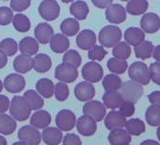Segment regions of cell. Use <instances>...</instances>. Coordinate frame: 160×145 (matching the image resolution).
<instances>
[{"instance_id": "obj_40", "label": "cell", "mask_w": 160, "mask_h": 145, "mask_svg": "<svg viewBox=\"0 0 160 145\" xmlns=\"http://www.w3.org/2000/svg\"><path fill=\"white\" fill-rule=\"evenodd\" d=\"M112 54L114 58L121 59H127L131 55V47L126 42H119L116 45L113 46Z\"/></svg>"}, {"instance_id": "obj_43", "label": "cell", "mask_w": 160, "mask_h": 145, "mask_svg": "<svg viewBox=\"0 0 160 145\" xmlns=\"http://www.w3.org/2000/svg\"><path fill=\"white\" fill-rule=\"evenodd\" d=\"M54 93H55V97L58 101L63 102V101L67 100V98L70 95V90H69L68 85L65 82L59 81L58 83H57L55 85Z\"/></svg>"}, {"instance_id": "obj_6", "label": "cell", "mask_w": 160, "mask_h": 145, "mask_svg": "<svg viewBox=\"0 0 160 145\" xmlns=\"http://www.w3.org/2000/svg\"><path fill=\"white\" fill-rule=\"evenodd\" d=\"M38 12L42 19L50 22L59 16L60 7L56 0H43L38 8Z\"/></svg>"}, {"instance_id": "obj_19", "label": "cell", "mask_w": 160, "mask_h": 145, "mask_svg": "<svg viewBox=\"0 0 160 145\" xmlns=\"http://www.w3.org/2000/svg\"><path fill=\"white\" fill-rule=\"evenodd\" d=\"M105 117H106V119H105V125H106L107 129H108V130H112V129H115V128L124 127V125H125L126 118L124 116H122L120 111L112 109Z\"/></svg>"}, {"instance_id": "obj_44", "label": "cell", "mask_w": 160, "mask_h": 145, "mask_svg": "<svg viewBox=\"0 0 160 145\" xmlns=\"http://www.w3.org/2000/svg\"><path fill=\"white\" fill-rule=\"evenodd\" d=\"M108 55V52L102 45H96L94 44L92 48L89 49L88 57L91 60L94 61H101L105 58V57Z\"/></svg>"}, {"instance_id": "obj_50", "label": "cell", "mask_w": 160, "mask_h": 145, "mask_svg": "<svg viewBox=\"0 0 160 145\" xmlns=\"http://www.w3.org/2000/svg\"><path fill=\"white\" fill-rule=\"evenodd\" d=\"M11 102L6 95H0V113H5L10 108Z\"/></svg>"}, {"instance_id": "obj_4", "label": "cell", "mask_w": 160, "mask_h": 145, "mask_svg": "<svg viewBox=\"0 0 160 145\" xmlns=\"http://www.w3.org/2000/svg\"><path fill=\"white\" fill-rule=\"evenodd\" d=\"M128 75L132 80L139 83L142 86L148 85L151 81L150 69L144 62L141 61H136L130 65Z\"/></svg>"}, {"instance_id": "obj_24", "label": "cell", "mask_w": 160, "mask_h": 145, "mask_svg": "<svg viewBox=\"0 0 160 145\" xmlns=\"http://www.w3.org/2000/svg\"><path fill=\"white\" fill-rule=\"evenodd\" d=\"M13 68L19 74H27L33 68V58L25 54L19 55L13 61Z\"/></svg>"}, {"instance_id": "obj_26", "label": "cell", "mask_w": 160, "mask_h": 145, "mask_svg": "<svg viewBox=\"0 0 160 145\" xmlns=\"http://www.w3.org/2000/svg\"><path fill=\"white\" fill-rule=\"evenodd\" d=\"M123 98L118 91H109L106 92L103 95V104L107 108L116 109L119 108L122 104Z\"/></svg>"}, {"instance_id": "obj_18", "label": "cell", "mask_w": 160, "mask_h": 145, "mask_svg": "<svg viewBox=\"0 0 160 145\" xmlns=\"http://www.w3.org/2000/svg\"><path fill=\"white\" fill-rule=\"evenodd\" d=\"M50 48L53 52L57 54H61L66 52L70 46V41L66 35L62 33L53 34L50 41Z\"/></svg>"}, {"instance_id": "obj_52", "label": "cell", "mask_w": 160, "mask_h": 145, "mask_svg": "<svg viewBox=\"0 0 160 145\" xmlns=\"http://www.w3.org/2000/svg\"><path fill=\"white\" fill-rule=\"evenodd\" d=\"M92 4L99 9H106L108 6L112 4L113 0H92Z\"/></svg>"}, {"instance_id": "obj_41", "label": "cell", "mask_w": 160, "mask_h": 145, "mask_svg": "<svg viewBox=\"0 0 160 145\" xmlns=\"http://www.w3.org/2000/svg\"><path fill=\"white\" fill-rule=\"evenodd\" d=\"M0 49H1L8 57L14 56L18 51V44L12 38H6L0 42Z\"/></svg>"}, {"instance_id": "obj_34", "label": "cell", "mask_w": 160, "mask_h": 145, "mask_svg": "<svg viewBox=\"0 0 160 145\" xmlns=\"http://www.w3.org/2000/svg\"><path fill=\"white\" fill-rule=\"evenodd\" d=\"M153 44L152 42L149 41H143L137 46H135V54L138 58L140 59H147L150 58L152 55L153 51Z\"/></svg>"}, {"instance_id": "obj_45", "label": "cell", "mask_w": 160, "mask_h": 145, "mask_svg": "<svg viewBox=\"0 0 160 145\" xmlns=\"http://www.w3.org/2000/svg\"><path fill=\"white\" fill-rule=\"evenodd\" d=\"M13 18V12L8 7H0V25L8 26Z\"/></svg>"}, {"instance_id": "obj_60", "label": "cell", "mask_w": 160, "mask_h": 145, "mask_svg": "<svg viewBox=\"0 0 160 145\" xmlns=\"http://www.w3.org/2000/svg\"><path fill=\"white\" fill-rule=\"evenodd\" d=\"M120 1H128V0H120Z\"/></svg>"}, {"instance_id": "obj_47", "label": "cell", "mask_w": 160, "mask_h": 145, "mask_svg": "<svg viewBox=\"0 0 160 145\" xmlns=\"http://www.w3.org/2000/svg\"><path fill=\"white\" fill-rule=\"evenodd\" d=\"M150 76L152 82L160 86V62H153L150 65Z\"/></svg>"}, {"instance_id": "obj_2", "label": "cell", "mask_w": 160, "mask_h": 145, "mask_svg": "<svg viewBox=\"0 0 160 145\" xmlns=\"http://www.w3.org/2000/svg\"><path fill=\"white\" fill-rule=\"evenodd\" d=\"M122 36V30L120 28L116 26H106L100 30L98 40L102 46L111 48L121 42Z\"/></svg>"}, {"instance_id": "obj_53", "label": "cell", "mask_w": 160, "mask_h": 145, "mask_svg": "<svg viewBox=\"0 0 160 145\" xmlns=\"http://www.w3.org/2000/svg\"><path fill=\"white\" fill-rule=\"evenodd\" d=\"M8 63V56L0 49V69L4 68Z\"/></svg>"}, {"instance_id": "obj_27", "label": "cell", "mask_w": 160, "mask_h": 145, "mask_svg": "<svg viewBox=\"0 0 160 145\" xmlns=\"http://www.w3.org/2000/svg\"><path fill=\"white\" fill-rule=\"evenodd\" d=\"M125 42L133 46H137L145 40V33L142 29L138 28H129L124 32Z\"/></svg>"}, {"instance_id": "obj_38", "label": "cell", "mask_w": 160, "mask_h": 145, "mask_svg": "<svg viewBox=\"0 0 160 145\" xmlns=\"http://www.w3.org/2000/svg\"><path fill=\"white\" fill-rule=\"evenodd\" d=\"M145 119L151 126L160 125V106L151 105L148 107L145 112Z\"/></svg>"}, {"instance_id": "obj_49", "label": "cell", "mask_w": 160, "mask_h": 145, "mask_svg": "<svg viewBox=\"0 0 160 145\" xmlns=\"http://www.w3.org/2000/svg\"><path fill=\"white\" fill-rule=\"evenodd\" d=\"M62 144L63 145H81L82 141L80 138L75 134H67L62 138Z\"/></svg>"}, {"instance_id": "obj_10", "label": "cell", "mask_w": 160, "mask_h": 145, "mask_svg": "<svg viewBox=\"0 0 160 145\" xmlns=\"http://www.w3.org/2000/svg\"><path fill=\"white\" fill-rule=\"evenodd\" d=\"M83 114L92 117L96 122H101L107 115V108L99 101L90 100L83 107Z\"/></svg>"}, {"instance_id": "obj_3", "label": "cell", "mask_w": 160, "mask_h": 145, "mask_svg": "<svg viewBox=\"0 0 160 145\" xmlns=\"http://www.w3.org/2000/svg\"><path fill=\"white\" fill-rule=\"evenodd\" d=\"M120 90V93L122 96L123 101L130 102L133 104H136L140 99L144 92L142 85L132 79L122 83Z\"/></svg>"}, {"instance_id": "obj_57", "label": "cell", "mask_w": 160, "mask_h": 145, "mask_svg": "<svg viewBox=\"0 0 160 145\" xmlns=\"http://www.w3.org/2000/svg\"><path fill=\"white\" fill-rule=\"evenodd\" d=\"M156 136H157V138L160 142V125H158V128L156 130Z\"/></svg>"}, {"instance_id": "obj_32", "label": "cell", "mask_w": 160, "mask_h": 145, "mask_svg": "<svg viewBox=\"0 0 160 145\" xmlns=\"http://www.w3.org/2000/svg\"><path fill=\"white\" fill-rule=\"evenodd\" d=\"M24 98L28 103L31 110H38L41 109L43 105L44 101L42 98L41 94L38 93V92H35L33 90H28L24 93Z\"/></svg>"}, {"instance_id": "obj_51", "label": "cell", "mask_w": 160, "mask_h": 145, "mask_svg": "<svg viewBox=\"0 0 160 145\" xmlns=\"http://www.w3.org/2000/svg\"><path fill=\"white\" fill-rule=\"evenodd\" d=\"M148 100L152 105L160 106V91L152 92L148 95Z\"/></svg>"}, {"instance_id": "obj_61", "label": "cell", "mask_w": 160, "mask_h": 145, "mask_svg": "<svg viewBox=\"0 0 160 145\" xmlns=\"http://www.w3.org/2000/svg\"><path fill=\"white\" fill-rule=\"evenodd\" d=\"M3 1H8V0H3Z\"/></svg>"}, {"instance_id": "obj_48", "label": "cell", "mask_w": 160, "mask_h": 145, "mask_svg": "<svg viewBox=\"0 0 160 145\" xmlns=\"http://www.w3.org/2000/svg\"><path fill=\"white\" fill-rule=\"evenodd\" d=\"M134 105L135 104H133V103L123 101L122 104L119 108L122 115L124 116L125 118H128V117H131L132 115H134V113H135V106Z\"/></svg>"}, {"instance_id": "obj_9", "label": "cell", "mask_w": 160, "mask_h": 145, "mask_svg": "<svg viewBox=\"0 0 160 145\" xmlns=\"http://www.w3.org/2000/svg\"><path fill=\"white\" fill-rule=\"evenodd\" d=\"M76 123V117L70 109H61L56 116V124L61 131L72 130Z\"/></svg>"}, {"instance_id": "obj_25", "label": "cell", "mask_w": 160, "mask_h": 145, "mask_svg": "<svg viewBox=\"0 0 160 145\" xmlns=\"http://www.w3.org/2000/svg\"><path fill=\"white\" fill-rule=\"evenodd\" d=\"M52 67V60L51 58L43 53L36 54L33 58V68L36 72L40 74L47 72Z\"/></svg>"}, {"instance_id": "obj_23", "label": "cell", "mask_w": 160, "mask_h": 145, "mask_svg": "<svg viewBox=\"0 0 160 145\" xmlns=\"http://www.w3.org/2000/svg\"><path fill=\"white\" fill-rule=\"evenodd\" d=\"M19 50L22 54L28 55V56H34L39 51V42L32 38V37H25L22 39L19 42Z\"/></svg>"}, {"instance_id": "obj_28", "label": "cell", "mask_w": 160, "mask_h": 145, "mask_svg": "<svg viewBox=\"0 0 160 145\" xmlns=\"http://www.w3.org/2000/svg\"><path fill=\"white\" fill-rule=\"evenodd\" d=\"M89 6L86 2L82 0H77L75 2H72L70 7V13L76 19V20H85L89 14Z\"/></svg>"}, {"instance_id": "obj_12", "label": "cell", "mask_w": 160, "mask_h": 145, "mask_svg": "<svg viewBox=\"0 0 160 145\" xmlns=\"http://www.w3.org/2000/svg\"><path fill=\"white\" fill-rule=\"evenodd\" d=\"M74 96L80 102H88L95 96V89L91 82H79L74 87Z\"/></svg>"}, {"instance_id": "obj_5", "label": "cell", "mask_w": 160, "mask_h": 145, "mask_svg": "<svg viewBox=\"0 0 160 145\" xmlns=\"http://www.w3.org/2000/svg\"><path fill=\"white\" fill-rule=\"evenodd\" d=\"M55 78L61 82L72 83L78 78L77 68L69 64V63H60L56 67L55 70Z\"/></svg>"}, {"instance_id": "obj_42", "label": "cell", "mask_w": 160, "mask_h": 145, "mask_svg": "<svg viewBox=\"0 0 160 145\" xmlns=\"http://www.w3.org/2000/svg\"><path fill=\"white\" fill-rule=\"evenodd\" d=\"M62 61L65 63H69V64L74 66L75 68H78L82 62V58L77 51L72 49V50L67 51L64 54V56L62 58Z\"/></svg>"}, {"instance_id": "obj_56", "label": "cell", "mask_w": 160, "mask_h": 145, "mask_svg": "<svg viewBox=\"0 0 160 145\" xmlns=\"http://www.w3.org/2000/svg\"><path fill=\"white\" fill-rule=\"evenodd\" d=\"M0 145H7L6 138L3 136H1V135H0Z\"/></svg>"}, {"instance_id": "obj_8", "label": "cell", "mask_w": 160, "mask_h": 145, "mask_svg": "<svg viewBox=\"0 0 160 145\" xmlns=\"http://www.w3.org/2000/svg\"><path fill=\"white\" fill-rule=\"evenodd\" d=\"M18 138L27 145H38L42 141V134L38 128L30 125H24L18 131Z\"/></svg>"}, {"instance_id": "obj_55", "label": "cell", "mask_w": 160, "mask_h": 145, "mask_svg": "<svg viewBox=\"0 0 160 145\" xmlns=\"http://www.w3.org/2000/svg\"><path fill=\"white\" fill-rule=\"evenodd\" d=\"M141 144H153V145H158L159 142L156 140H152V139H148V140H144L143 142H141Z\"/></svg>"}, {"instance_id": "obj_46", "label": "cell", "mask_w": 160, "mask_h": 145, "mask_svg": "<svg viewBox=\"0 0 160 145\" xmlns=\"http://www.w3.org/2000/svg\"><path fill=\"white\" fill-rule=\"evenodd\" d=\"M31 0H12L11 8L14 12H24L30 7Z\"/></svg>"}, {"instance_id": "obj_30", "label": "cell", "mask_w": 160, "mask_h": 145, "mask_svg": "<svg viewBox=\"0 0 160 145\" xmlns=\"http://www.w3.org/2000/svg\"><path fill=\"white\" fill-rule=\"evenodd\" d=\"M148 7L147 0H129L125 10L131 15H140L146 12Z\"/></svg>"}, {"instance_id": "obj_16", "label": "cell", "mask_w": 160, "mask_h": 145, "mask_svg": "<svg viewBox=\"0 0 160 145\" xmlns=\"http://www.w3.org/2000/svg\"><path fill=\"white\" fill-rule=\"evenodd\" d=\"M96 35L91 29H84L76 37V45L82 50H89L96 43Z\"/></svg>"}, {"instance_id": "obj_37", "label": "cell", "mask_w": 160, "mask_h": 145, "mask_svg": "<svg viewBox=\"0 0 160 145\" xmlns=\"http://www.w3.org/2000/svg\"><path fill=\"white\" fill-rule=\"evenodd\" d=\"M12 22L13 28L16 29V31L21 32V33H25V32L29 31V29L31 28L29 18L28 16L22 14V13H18L16 15H13Z\"/></svg>"}, {"instance_id": "obj_31", "label": "cell", "mask_w": 160, "mask_h": 145, "mask_svg": "<svg viewBox=\"0 0 160 145\" xmlns=\"http://www.w3.org/2000/svg\"><path fill=\"white\" fill-rule=\"evenodd\" d=\"M36 90L39 94L44 98H51L54 95L55 85L48 78H41L36 84Z\"/></svg>"}, {"instance_id": "obj_21", "label": "cell", "mask_w": 160, "mask_h": 145, "mask_svg": "<svg viewBox=\"0 0 160 145\" xmlns=\"http://www.w3.org/2000/svg\"><path fill=\"white\" fill-rule=\"evenodd\" d=\"M54 34L53 28L47 23H40L34 29V35L39 43L46 44Z\"/></svg>"}, {"instance_id": "obj_1", "label": "cell", "mask_w": 160, "mask_h": 145, "mask_svg": "<svg viewBox=\"0 0 160 145\" xmlns=\"http://www.w3.org/2000/svg\"><path fill=\"white\" fill-rule=\"evenodd\" d=\"M10 112L14 120L24 122L29 118L31 108L24 96L16 95L12 99L10 105Z\"/></svg>"}, {"instance_id": "obj_29", "label": "cell", "mask_w": 160, "mask_h": 145, "mask_svg": "<svg viewBox=\"0 0 160 145\" xmlns=\"http://www.w3.org/2000/svg\"><path fill=\"white\" fill-rule=\"evenodd\" d=\"M16 121L12 117L0 113V133L2 135H12L16 130Z\"/></svg>"}, {"instance_id": "obj_11", "label": "cell", "mask_w": 160, "mask_h": 145, "mask_svg": "<svg viewBox=\"0 0 160 145\" xmlns=\"http://www.w3.org/2000/svg\"><path fill=\"white\" fill-rule=\"evenodd\" d=\"M75 124L77 132L84 137H91L94 135L97 130L96 121L89 115L84 114L83 116L79 117Z\"/></svg>"}, {"instance_id": "obj_59", "label": "cell", "mask_w": 160, "mask_h": 145, "mask_svg": "<svg viewBox=\"0 0 160 145\" xmlns=\"http://www.w3.org/2000/svg\"><path fill=\"white\" fill-rule=\"evenodd\" d=\"M73 0H61V2L63 3H70V2H72Z\"/></svg>"}, {"instance_id": "obj_33", "label": "cell", "mask_w": 160, "mask_h": 145, "mask_svg": "<svg viewBox=\"0 0 160 145\" xmlns=\"http://www.w3.org/2000/svg\"><path fill=\"white\" fill-rule=\"evenodd\" d=\"M79 28H80L79 23L77 22L76 19L73 18H67L63 20L60 24L61 33L69 37H72L76 35L79 32Z\"/></svg>"}, {"instance_id": "obj_54", "label": "cell", "mask_w": 160, "mask_h": 145, "mask_svg": "<svg viewBox=\"0 0 160 145\" xmlns=\"http://www.w3.org/2000/svg\"><path fill=\"white\" fill-rule=\"evenodd\" d=\"M152 56L153 57V58L156 61L160 62V44H158L155 47H153V51H152Z\"/></svg>"}, {"instance_id": "obj_15", "label": "cell", "mask_w": 160, "mask_h": 145, "mask_svg": "<svg viewBox=\"0 0 160 145\" xmlns=\"http://www.w3.org/2000/svg\"><path fill=\"white\" fill-rule=\"evenodd\" d=\"M140 27L141 29L146 33H155L160 28V17L153 12L146 13L141 17Z\"/></svg>"}, {"instance_id": "obj_20", "label": "cell", "mask_w": 160, "mask_h": 145, "mask_svg": "<svg viewBox=\"0 0 160 145\" xmlns=\"http://www.w3.org/2000/svg\"><path fill=\"white\" fill-rule=\"evenodd\" d=\"M52 118L48 111L38 109L31 115L30 124L38 129H44L51 123Z\"/></svg>"}, {"instance_id": "obj_58", "label": "cell", "mask_w": 160, "mask_h": 145, "mask_svg": "<svg viewBox=\"0 0 160 145\" xmlns=\"http://www.w3.org/2000/svg\"><path fill=\"white\" fill-rule=\"evenodd\" d=\"M2 90H3V83H2L1 79H0V92H2Z\"/></svg>"}, {"instance_id": "obj_13", "label": "cell", "mask_w": 160, "mask_h": 145, "mask_svg": "<svg viewBox=\"0 0 160 145\" xmlns=\"http://www.w3.org/2000/svg\"><path fill=\"white\" fill-rule=\"evenodd\" d=\"M106 18L110 24H121L126 20V10L120 4H110L106 8Z\"/></svg>"}, {"instance_id": "obj_36", "label": "cell", "mask_w": 160, "mask_h": 145, "mask_svg": "<svg viewBox=\"0 0 160 145\" xmlns=\"http://www.w3.org/2000/svg\"><path fill=\"white\" fill-rule=\"evenodd\" d=\"M107 66L108 70L116 75H122L128 68V63L125 59H121L117 58H111L108 59Z\"/></svg>"}, {"instance_id": "obj_7", "label": "cell", "mask_w": 160, "mask_h": 145, "mask_svg": "<svg viewBox=\"0 0 160 145\" xmlns=\"http://www.w3.org/2000/svg\"><path fill=\"white\" fill-rule=\"evenodd\" d=\"M82 77L83 78L91 83H97L102 80L104 77L103 67L94 60L88 62L82 68Z\"/></svg>"}, {"instance_id": "obj_35", "label": "cell", "mask_w": 160, "mask_h": 145, "mask_svg": "<svg viewBox=\"0 0 160 145\" xmlns=\"http://www.w3.org/2000/svg\"><path fill=\"white\" fill-rule=\"evenodd\" d=\"M124 126L126 128V131L131 136H139L143 134L146 130L145 123L138 118L130 119L129 121H126Z\"/></svg>"}, {"instance_id": "obj_22", "label": "cell", "mask_w": 160, "mask_h": 145, "mask_svg": "<svg viewBox=\"0 0 160 145\" xmlns=\"http://www.w3.org/2000/svg\"><path fill=\"white\" fill-rule=\"evenodd\" d=\"M42 138L48 145H58L61 143L63 135L62 131L56 127H45L42 134Z\"/></svg>"}, {"instance_id": "obj_39", "label": "cell", "mask_w": 160, "mask_h": 145, "mask_svg": "<svg viewBox=\"0 0 160 145\" xmlns=\"http://www.w3.org/2000/svg\"><path fill=\"white\" fill-rule=\"evenodd\" d=\"M122 83V82L121 78H119L116 74H110V75H107L103 78L102 85L106 92H109V91L120 90Z\"/></svg>"}, {"instance_id": "obj_17", "label": "cell", "mask_w": 160, "mask_h": 145, "mask_svg": "<svg viewBox=\"0 0 160 145\" xmlns=\"http://www.w3.org/2000/svg\"><path fill=\"white\" fill-rule=\"evenodd\" d=\"M108 139L111 145H127L131 142L132 138L123 127H121L110 130Z\"/></svg>"}, {"instance_id": "obj_14", "label": "cell", "mask_w": 160, "mask_h": 145, "mask_svg": "<svg viewBox=\"0 0 160 145\" xmlns=\"http://www.w3.org/2000/svg\"><path fill=\"white\" fill-rule=\"evenodd\" d=\"M3 86L11 93H19L26 87V79L18 74H10L4 80Z\"/></svg>"}]
</instances>
